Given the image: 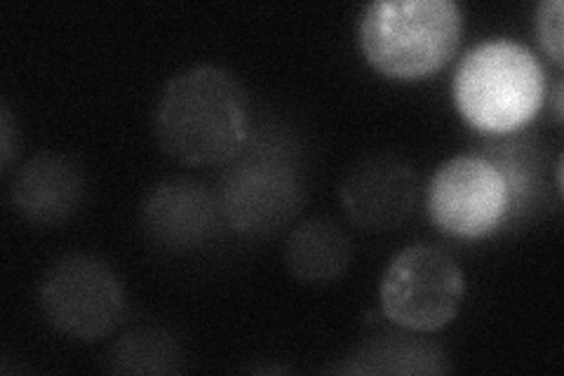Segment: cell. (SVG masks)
Listing matches in <instances>:
<instances>
[{
    "label": "cell",
    "instance_id": "obj_5",
    "mask_svg": "<svg viewBox=\"0 0 564 376\" xmlns=\"http://www.w3.org/2000/svg\"><path fill=\"white\" fill-rule=\"evenodd\" d=\"M39 299L52 327L83 342L113 332L126 313V294L116 271L87 255L52 264L41 280Z\"/></svg>",
    "mask_w": 564,
    "mask_h": 376
},
{
    "label": "cell",
    "instance_id": "obj_3",
    "mask_svg": "<svg viewBox=\"0 0 564 376\" xmlns=\"http://www.w3.org/2000/svg\"><path fill=\"white\" fill-rule=\"evenodd\" d=\"M454 104L470 128L491 137L513 135L545 101V76L524 45L491 39L475 45L458 64Z\"/></svg>",
    "mask_w": 564,
    "mask_h": 376
},
{
    "label": "cell",
    "instance_id": "obj_17",
    "mask_svg": "<svg viewBox=\"0 0 564 376\" xmlns=\"http://www.w3.org/2000/svg\"><path fill=\"white\" fill-rule=\"evenodd\" d=\"M553 101H555V109H553V114H555V120L560 122V120H562V80L555 85Z\"/></svg>",
    "mask_w": 564,
    "mask_h": 376
},
{
    "label": "cell",
    "instance_id": "obj_12",
    "mask_svg": "<svg viewBox=\"0 0 564 376\" xmlns=\"http://www.w3.org/2000/svg\"><path fill=\"white\" fill-rule=\"evenodd\" d=\"M489 163L497 168L508 186L510 214L520 217L529 207H534L543 186V151L532 137H508L501 135L480 151Z\"/></svg>",
    "mask_w": 564,
    "mask_h": 376
},
{
    "label": "cell",
    "instance_id": "obj_11",
    "mask_svg": "<svg viewBox=\"0 0 564 376\" xmlns=\"http://www.w3.org/2000/svg\"><path fill=\"white\" fill-rule=\"evenodd\" d=\"M352 259L348 233L332 219L315 217L299 224L285 243V264L304 282H332L346 273Z\"/></svg>",
    "mask_w": 564,
    "mask_h": 376
},
{
    "label": "cell",
    "instance_id": "obj_1",
    "mask_svg": "<svg viewBox=\"0 0 564 376\" xmlns=\"http://www.w3.org/2000/svg\"><path fill=\"white\" fill-rule=\"evenodd\" d=\"M252 128L242 85L219 66H193L163 87L153 132L176 163L205 168L236 160Z\"/></svg>",
    "mask_w": 564,
    "mask_h": 376
},
{
    "label": "cell",
    "instance_id": "obj_16",
    "mask_svg": "<svg viewBox=\"0 0 564 376\" xmlns=\"http://www.w3.org/2000/svg\"><path fill=\"white\" fill-rule=\"evenodd\" d=\"M0 137H3V168H8L10 165V160H12V155H14V120H12V116H10V111H8V106H3V122H0Z\"/></svg>",
    "mask_w": 564,
    "mask_h": 376
},
{
    "label": "cell",
    "instance_id": "obj_8",
    "mask_svg": "<svg viewBox=\"0 0 564 376\" xmlns=\"http://www.w3.org/2000/svg\"><path fill=\"white\" fill-rule=\"evenodd\" d=\"M341 205L352 224L369 230L395 228L416 203V174L393 153L362 158L344 176Z\"/></svg>",
    "mask_w": 564,
    "mask_h": 376
},
{
    "label": "cell",
    "instance_id": "obj_13",
    "mask_svg": "<svg viewBox=\"0 0 564 376\" xmlns=\"http://www.w3.org/2000/svg\"><path fill=\"white\" fill-rule=\"evenodd\" d=\"M346 372L362 374H429L447 372L445 355L437 346L410 336H381L362 344L348 357Z\"/></svg>",
    "mask_w": 564,
    "mask_h": 376
},
{
    "label": "cell",
    "instance_id": "obj_14",
    "mask_svg": "<svg viewBox=\"0 0 564 376\" xmlns=\"http://www.w3.org/2000/svg\"><path fill=\"white\" fill-rule=\"evenodd\" d=\"M180 346L161 330L130 332L111 351V369L128 374H167L180 369Z\"/></svg>",
    "mask_w": 564,
    "mask_h": 376
},
{
    "label": "cell",
    "instance_id": "obj_6",
    "mask_svg": "<svg viewBox=\"0 0 564 376\" xmlns=\"http://www.w3.org/2000/svg\"><path fill=\"white\" fill-rule=\"evenodd\" d=\"M433 224L452 238L480 240L508 222L510 198L501 172L480 153L445 160L426 189Z\"/></svg>",
    "mask_w": 564,
    "mask_h": 376
},
{
    "label": "cell",
    "instance_id": "obj_7",
    "mask_svg": "<svg viewBox=\"0 0 564 376\" xmlns=\"http://www.w3.org/2000/svg\"><path fill=\"white\" fill-rule=\"evenodd\" d=\"M299 174L275 158L252 155L224 174L221 214L240 233L267 236L285 226L302 207Z\"/></svg>",
    "mask_w": 564,
    "mask_h": 376
},
{
    "label": "cell",
    "instance_id": "obj_9",
    "mask_svg": "<svg viewBox=\"0 0 564 376\" xmlns=\"http://www.w3.org/2000/svg\"><path fill=\"white\" fill-rule=\"evenodd\" d=\"M219 201L205 186L186 179H172L155 186L144 205L149 238L172 249H191L215 236Z\"/></svg>",
    "mask_w": 564,
    "mask_h": 376
},
{
    "label": "cell",
    "instance_id": "obj_4",
    "mask_svg": "<svg viewBox=\"0 0 564 376\" xmlns=\"http://www.w3.org/2000/svg\"><path fill=\"white\" fill-rule=\"evenodd\" d=\"M466 280L458 264L433 245H410L388 264L381 278V309L412 332L449 325L464 301Z\"/></svg>",
    "mask_w": 564,
    "mask_h": 376
},
{
    "label": "cell",
    "instance_id": "obj_15",
    "mask_svg": "<svg viewBox=\"0 0 564 376\" xmlns=\"http://www.w3.org/2000/svg\"><path fill=\"white\" fill-rule=\"evenodd\" d=\"M562 0H541L536 8V35L545 55L557 66L564 62V39H562Z\"/></svg>",
    "mask_w": 564,
    "mask_h": 376
},
{
    "label": "cell",
    "instance_id": "obj_10",
    "mask_svg": "<svg viewBox=\"0 0 564 376\" xmlns=\"http://www.w3.org/2000/svg\"><path fill=\"white\" fill-rule=\"evenodd\" d=\"M83 191L85 179L76 160L45 151L17 172L10 198L26 222L57 226L78 210Z\"/></svg>",
    "mask_w": 564,
    "mask_h": 376
},
{
    "label": "cell",
    "instance_id": "obj_2",
    "mask_svg": "<svg viewBox=\"0 0 564 376\" xmlns=\"http://www.w3.org/2000/svg\"><path fill=\"white\" fill-rule=\"evenodd\" d=\"M464 12L454 0H375L360 17V47L379 74L421 80L437 74L458 47Z\"/></svg>",
    "mask_w": 564,
    "mask_h": 376
}]
</instances>
